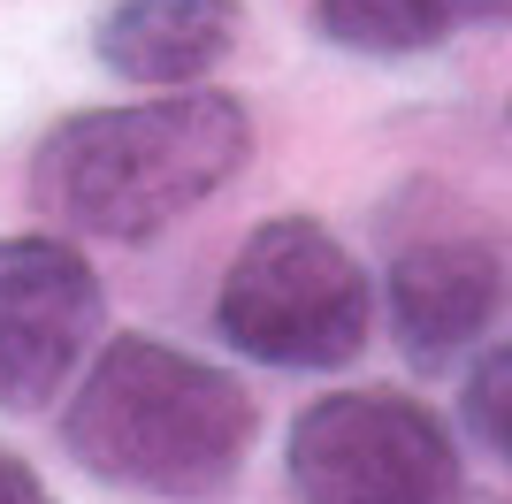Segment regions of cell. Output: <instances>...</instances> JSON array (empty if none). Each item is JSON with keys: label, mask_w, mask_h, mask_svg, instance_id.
<instances>
[{"label": "cell", "mask_w": 512, "mask_h": 504, "mask_svg": "<svg viewBox=\"0 0 512 504\" xmlns=\"http://www.w3.org/2000/svg\"><path fill=\"white\" fill-rule=\"evenodd\" d=\"M253 161V115L230 92L176 84L130 107H85L39 138L31 207L69 237L146 245L169 222L199 214Z\"/></svg>", "instance_id": "1"}, {"label": "cell", "mask_w": 512, "mask_h": 504, "mask_svg": "<svg viewBox=\"0 0 512 504\" xmlns=\"http://www.w3.org/2000/svg\"><path fill=\"white\" fill-rule=\"evenodd\" d=\"M260 436L253 398L230 367L161 336H115L85 359L62 413V451L92 482L153 504H214L245 474Z\"/></svg>", "instance_id": "2"}, {"label": "cell", "mask_w": 512, "mask_h": 504, "mask_svg": "<svg viewBox=\"0 0 512 504\" xmlns=\"http://www.w3.org/2000/svg\"><path fill=\"white\" fill-rule=\"evenodd\" d=\"M367 321H375V291H367L360 252L314 214L260 222L230 252L222 291H214L222 344L253 367H283V375L352 367L367 352Z\"/></svg>", "instance_id": "3"}, {"label": "cell", "mask_w": 512, "mask_h": 504, "mask_svg": "<svg viewBox=\"0 0 512 504\" xmlns=\"http://www.w3.org/2000/svg\"><path fill=\"white\" fill-rule=\"evenodd\" d=\"M299 504H467L444 420L406 390H329L291 420Z\"/></svg>", "instance_id": "4"}, {"label": "cell", "mask_w": 512, "mask_h": 504, "mask_svg": "<svg viewBox=\"0 0 512 504\" xmlns=\"http://www.w3.org/2000/svg\"><path fill=\"white\" fill-rule=\"evenodd\" d=\"M107 291L69 237H0V413H39L85 375Z\"/></svg>", "instance_id": "5"}, {"label": "cell", "mask_w": 512, "mask_h": 504, "mask_svg": "<svg viewBox=\"0 0 512 504\" xmlns=\"http://www.w3.org/2000/svg\"><path fill=\"white\" fill-rule=\"evenodd\" d=\"M383 306H390V336L413 367H451V359L474 352V336L505 306V260H497V245H482L467 230L413 237L390 260Z\"/></svg>", "instance_id": "6"}, {"label": "cell", "mask_w": 512, "mask_h": 504, "mask_svg": "<svg viewBox=\"0 0 512 504\" xmlns=\"http://www.w3.org/2000/svg\"><path fill=\"white\" fill-rule=\"evenodd\" d=\"M237 31H245V8H237V0H115V8L92 23V54L123 84L176 92V84L207 77L237 46Z\"/></svg>", "instance_id": "7"}, {"label": "cell", "mask_w": 512, "mask_h": 504, "mask_svg": "<svg viewBox=\"0 0 512 504\" xmlns=\"http://www.w3.org/2000/svg\"><path fill=\"white\" fill-rule=\"evenodd\" d=\"M321 39L367 62H406L459 31H497L512 23V0H314Z\"/></svg>", "instance_id": "8"}, {"label": "cell", "mask_w": 512, "mask_h": 504, "mask_svg": "<svg viewBox=\"0 0 512 504\" xmlns=\"http://www.w3.org/2000/svg\"><path fill=\"white\" fill-rule=\"evenodd\" d=\"M459 420L474 428L482 451H497V459L512 466V344H497V352H482L467 367V382H459Z\"/></svg>", "instance_id": "9"}, {"label": "cell", "mask_w": 512, "mask_h": 504, "mask_svg": "<svg viewBox=\"0 0 512 504\" xmlns=\"http://www.w3.org/2000/svg\"><path fill=\"white\" fill-rule=\"evenodd\" d=\"M0 504H54V489H46L39 474L8 451V443H0Z\"/></svg>", "instance_id": "10"}]
</instances>
